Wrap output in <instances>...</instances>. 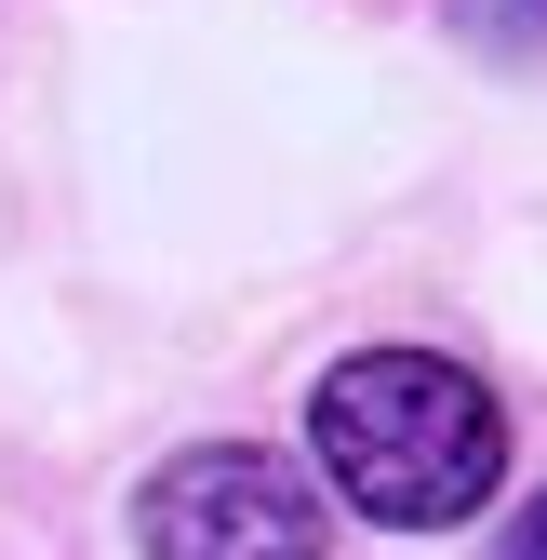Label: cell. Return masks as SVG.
Listing matches in <instances>:
<instances>
[{
  "instance_id": "1",
  "label": "cell",
  "mask_w": 547,
  "mask_h": 560,
  "mask_svg": "<svg viewBox=\"0 0 547 560\" xmlns=\"http://www.w3.org/2000/svg\"><path fill=\"white\" fill-rule=\"evenodd\" d=\"M307 454H321V480L361 521L441 534V521H467L508 480V413H494V387L467 361H441V347H361V361L321 374Z\"/></svg>"
},
{
  "instance_id": "2",
  "label": "cell",
  "mask_w": 547,
  "mask_h": 560,
  "mask_svg": "<svg viewBox=\"0 0 547 560\" xmlns=\"http://www.w3.org/2000/svg\"><path fill=\"white\" fill-rule=\"evenodd\" d=\"M148 560H321V494L267 441H200L133 494Z\"/></svg>"
},
{
  "instance_id": "3",
  "label": "cell",
  "mask_w": 547,
  "mask_h": 560,
  "mask_svg": "<svg viewBox=\"0 0 547 560\" xmlns=\"http://www.w3.org/2000/svg\"><path fill=\"white\" fill-rule=\"evenodd\" d=\"M508 560H547V494L521 508V534H508Z\"/></svg>"
}]
</instances>
